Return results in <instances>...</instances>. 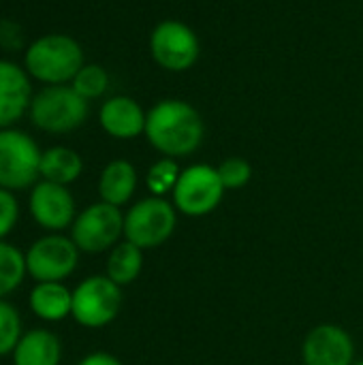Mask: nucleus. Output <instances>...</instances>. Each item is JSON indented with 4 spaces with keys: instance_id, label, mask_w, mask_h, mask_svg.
<instances>
[{
    "instance_id": "24",
    "label": "nucleus",
    "mask_w": 363,
    "mask_h": 365,
    "mask_svg": "<svg viewBox=\"0 0 363 365\" xmlns=\"http://www.w3.org/2000/svg\"><path fill=\"white\" fill-rule=\"evenodd\" d=\"M178 178H180V171H178V165L173 160H169V158L158 160L148 171V188L154 195H165V192L175 188Z\"/></svg>"
},
{
    "instance_id": "26",
    "label": "nucleus",
    "mask_w": 363,
    "mask_h": 365,
    "mask_svg": "<svg viewBox=\"0 0 363 365\" xmlns=\"http://www.w3.org/2000/svg\"><path fill=\"white\" fill-rule=\"evenodd\" d=\"M0 45L9 51L21 49L24 47V30L19 24L2 19L0 21Z\"/></svg>"
},
{
    "instance_id": "2",
    "label": "nucleus",
    "mask_w": 363,
    "mask_h": 365,
    "mask_svg": "<svg viewBox=\"0 0 363 365\" xmlns=\"http://www.w3.org/2000/svg\"><path fill=\"white\" fill-rule=\"evenodd\" d=\"M83 64V49L68 34H43L24 51L26 73L45 86L71 83Z\"/></svg>"
},
{
    "instance_id": "21",
    "label": "nucleus",
    "mask_w": 363,
    "mask_h": 365,
    "mask_svg": "<svg viewBox=\"0 0 363 365\" xmlns=\"http://www.w3.org/2000/svg\"><path fill=\"white\" fill-rule=\"evenodd\" d=\"M71 86L75 88V92L79 96H83L86 101H92V98H98V96H103L107 92L109 75L98 64H83L79 68V73L73 77Z\"/></svg>"
},
{
    "instance_id": "20",
    "label": "nucleus",
    "mask_w": 363,
    "mask_h": 365,
    "mask_svg": "<svg viewBox=\"0 0 363 365\" xmlns=\"http://www.w3.org/2000/svg\"><path fill=\"white\" fill-rule=\"evenodd\" d=\"M26 269V252L9 242H0V299L11 295L24 282Z\"/></svg>"
},
{
    "instance_id": "18",
    "label": "nucleus",
    "mask_w": 363,
    "mask_h": 365,
    "mask_svg": "<svg viewBox=\"0 0 363 365\" xmlns=\"http://www.w3.org/2000/svg\"><path fill=\"white\" fill-rule=\"evenodd\" d=\"M83 171L81 156L64 145H53L43 152L41 156V180L68 186L73 184Z\"/></svg>"
},
{
    "instance_id": "23",
    "label": "nucleus",
    "mask_w": 363,
    "mask_h": 365,
    "mask_svg": "<svg viewBox=\"0 0 363 365\" xmlns=\"http://www.w3.org/2000/svg\"><path fill=\"white\" fill-rule=\"evenodd\" d=\"M220 182L225 186V190H235L242 188L250 182L252 178V167L248 165V160L244 158H227L216 167Z\"/></svg>"
},
{
    "instance_id": "5",
    "label": "nucleus",
    "mask_w": 363,
    "mask_h": 365,
    "mask_svg": "<svg viewBox=\"0 0 363 365\" xmlns=\"http://www.w3.org/2000/svg\"><path fill=\"white\" fill-rule=\"evenodd\" d=\"M122 308V287L107 276H90L73 291L71 317L88 329L109 325Z\"/></svg>"
},
{
    "instance_id": "9",
    "label": "nucleus",
    "mask_w": 363,
    "mask_h": 365,
    "mask_svg": "<svg viewBox=\"0 0 363 365\" xmlns=\"http://www.w3.org/2000/svg\"><path fill=\"white\" fill-rule=\"evenodd\" d=\"M223 195L225 186L218 171L208 165H193L180 173L173 188V203L178 212L199 218L214 212L223 201Z\"/></svg>"
},
{
    "instance_id": "1",
    "label": "nucleus",
    "mask_w": 363,
    "mask_h": 365,
    "mask_svg": "<svg viewBox=\"0 0 363 365\" xmlns=\"http://www.w3.org/2000/svg\"><path fill=\"white\" fill-rule=\"evenodd\" d=\"M203 120L184 101H163L145 118L148 141L165 156H188L203 141Z\"/></svg>"
},
{
    "instance_id": "10",
    "label": "nucleus",
    "mask_w": 363,
    "mask_h": 365,
    "mask_svg": "<svg viewBox=\"0 0 363 365\" xmlns=\"http://www.w3.org/2000/svg\"><path fill=\"white\" fill-rule=\"evenodd\" d=\"M150 49L163 68L186 71L199 56V38L182 21H163L150 36Z\"/></svg>"
},
{
    "instance_id": "16",
    "label": "nucleus",
    "mask_w": 363,
    "mask_h": 365,
    "mask_svg": "<svg viewBox=\"0 0 363 365\" xmlns=\"http://www.w3.org/2000/svg\"><path fill=\"white\" fill-rule=\"evenodd\" d=\"M30 310L45 323L64 321L73 310V291L62 282H36L30 291Z\"/></svg>"
},
{
    "instance_id": "12",
    "label": "nucleus",
    "mask_w": 363,
    "mask_h": 365,
    "mask_svg": "<svg viewBox=\"0 0 363 365\" xmlns=\"http://www.w3.org/2000/svg\"><path fill=\"white\" fill-rule=\"evenodd\" d=\"M302 357L306 365H353L355 344L342 327L319 325L306 336Z\"/></svg>"
},
{
    "instance_id": "22",
    "label": "nucleus",
    "mask_w": 363,
    "mask_h": 365,
    "mask_svg": "<svg viewBox=\"0 0 363 365\" xmlns=\"http://www.w3.org/2000/svg\"><path fill=\"white\" fill-rule=\"evenodd\" d=\"M21 336V317L17 308L6 299H0V357L13 355Z\"/></svg>"
},
{
    "instance_id": "13",
    "label": "nucleus",
    "mask_w": 363,
    "mask_h": 365,
    "mask_svg": "<svg viewBox=\"0 0 363 365\" xmlns=\"http://www.w3.org/2000/svg\"><path fill=\"white\" fill-rule=\"evenodd\" d=\"M32 83L24 66L0 58V130L13 128L30 109Z\"/></svg>"
},
{
    "instance_id": "27",
    "label": "nucleus",
    "mask_w": 363,
    "mask_h": 365,
    "mask_svg": "<svg viewBox=\"0 0 363 365\" xmlns=\"http://www.w3.org/2000/svg\"><path fill=\"white\" fill-rule=\"evenodd\" d=\"M79 365H122V361L109 353H92V355L83 357Z\"/></svg>"
},
{
    "instance_id": "14",
    "label": "nucleus",
    "mask_w": 363,
    "mask_h": 365,
    "mask_svg": "<svg viewBox=\"0 0 363 365\" xmlns=\"http://www.w3.org/2000/svg\"><path fill=\"white\" fill-rule=\"evenodd\" d=\"M145 113L131 96H113L103 103L98 122L103 130L116 139H135L145 133Z\"/></svg>"
},
{
    "instance_id": "6",
    "label": "nucleus",
    "mask_w": 363,
    "mask_h": 365,
    "mask_svg": "<svg viewBox=\"0 0 363 365\" xmlns=\"http://www.w3.org/2000/svg\"><path fill=\"white\" fill-rule=\"evenodd\" d=\"M173 229L175 210L163 197H148L135 203L124 216V237L141 250L165 244L173 235Z\"/></svg>"
},
{
    "instance_id": "17",
    "label": "nucleus",
    "mask_w": 363,
    "mask_h": 365,
    "mask_svg": "<svg viewBox=\"0 0 363 365\" xmlns=\"http://www.w3.org/2000/svg\"><path fill=\"white\" fill-rule=\"evenodd\" d=\"M137 188V171L128 160H111L101 178H98V195L101 201L109 203V205H124L131 201V197L135 195Z\"/></svg>"
},
{
    "instance_id": "19",
    "label": "nucleus",
    "mask_w": 363,
    "mask_h": 365,
    "mask_svg": "<svg viewBox=\"0 0 363 365\" xmlns=\"http://www.w3.org/2000/svg\"><path fill=\"white\" fill-rule=\"evenodd\" d=\"M143 267V250L131 242L116 244L107 259V278L118 287H126L137 280Z\"/></svg>"
},
{
    "instance_id": "4",
    "label": "nucleus",
    "mask_w": 363,
    "mask_h": 365,
    "mask_svg": "<svg viewBox=\"0 0 363 365\" xmlns=\"http://www.w3.org/2000/svg\"><path fill=\"white\" fill-rule=\"evenodd\" d=\"M41 148L36 141L17 128L0 130V188L26 190L41 178Z\"/></svg>"
},
{
    "instance_id": "8",
    "label": "nucleus",
    "mask_w": 363,
    "mask_h": 365,
    "mask_svg": "<svg viewBox=\"0 0 363 365\" xmlns=\"http://www.w3.org/2000/svg\"><path fill=\"white\" fill-rule=\"evenodd\" d=\"M79 263V248L60 233L39 237L26 252L28 276L36 282H62Z\"/></svg>"
},
{
    "instance_id": "28",
    "label": "nucleus",
    "mask_w": 363,
    "mask_h": 365,
    "mask_svg": "<svg viewBox=\"0 0 363 365\" xmlns=\"http://www.w3.org/2000/svg\"><path fill=\"white\" fill-rule=\"evenodd\" d=\"M353 365H363V361H357V364H353Z\"/></svg>"
},
{
    "instance_id": "11",
    "label": "nucleus",
    "mask_w": 363,
    "mask_h": 365,
    "mask_svg": "<svg viewBox=\"0 0 363 365\" xmlns=\"http://www.w3.org/2000/svg\"><path fill=\"white\" fill-rule=\"evenodd\" d=\"M32 220L49 233H60L75 222V199L71 190L53 182H36L28 199Z\"/></svg>"
},
{
    "instance_id": "15",
    "label": "nucleus",
    "mask_w": 363,
    "mask_h": 365,
    "mask_svg": "<svg viewBox=\"0 0 363 365\" xmlns=\"http://www.w3.org/2000/svg\"><path fill=\"white\" fill-rule=\"evenodd\" d=\"M60 361L62 344L58 336L47 329L26 331L13 351V365H60Z\"/></svg>"
},
{
    "instance_id": "25",
    "label": "nucleus",
    "mask_w": 363,
    "mask_h": 365,
    "mask_svg": "<svg viewBox=\"0 0 363 365\" xmlns=\"http://www.w3.org/2000/svg\"><path fill=\"white\" fill-rule=\"evenodd\" d=\"M19 218V203L11 190L0 188V242L15 229Z\"/></svg>"
},
{
    "instance_id": "7",
    "label": "nucleus",
    "mask_w": 363,
    "mask_h": 365,
    "mask_svg": "<svg viewBox=\"0 0 363 365\" xmlns=\"http://www.w3.org/2000/svg\"><path fill=\"white\" fill-rule=\"evenodd\" d=\"M124 233V216L120 207L109 205L105 201L88 205L75 222L71 225V240L79 248V252L98 255L118 244Z\"/></svg>"
},
{
    "instance_id": "3",
    "label": "nucleus",
    "mask_w": 363,
    "mask_h": 365,
    "mask_svg": "<svg viewBox=\"0 0 363 365\" xmlns=\"http://www.w3.org/2000/svg\"><path fill=\"white\" fill-rule=\"evenodd\" d=\"M28 115L39 130L64 135L86 122L88 101L79 96L73 86H45L32 96Z\"/></svg>"
}]
</instances>
